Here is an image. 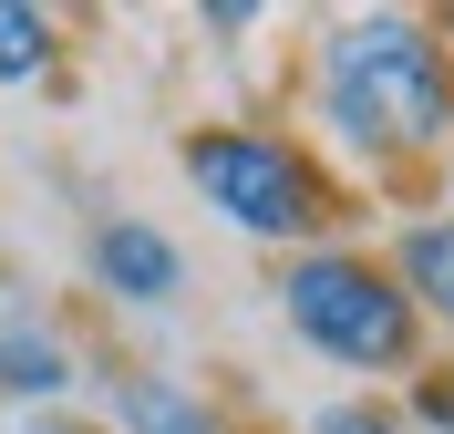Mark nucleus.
Wrapping results in <instances>:
<instances>
[{
	"label": "nucleus",
	"instance_id": "20e7f679",
	"mask_svg": "<svg viewBox=\"0 0 454 434\" xmlns=\"http://www.w3.org/2000/svg\"><path fill=\"white\" fill-rule=\"evenodd\" d=\"M83 259H93V280H104V300H124V311H166L176 289H186V249H176L155 217H104Z\"/></svg>",
	"mask_w": 454,
	"mask_h": 434
},
{
	"label": "nucleus",
	"instance_id": "39448f33",
	"mask_svg": "<svg viewBox=\"0 0 454 434\" xmlns=\"http://www.w3.org/2000/svg\"><path fill=\"white\" fill-rule=\"evenodd\" d=\"M0 393L11 404H62L73 393V342H62L52 320H0Z\"/></svg>",
	"mask_w": 454,
	"mask_h": 434
},
{
	"label": "nucleus",
	"instance_id": "1a4fd4ad",
	"mask_svg": "<svg viewBox=\"0 0 454 434\" xmlns=\"http://www.w3.org/2000/svg\"><path fill=\"white\" fill-rule=\"evenodd\" d=\"M413 424L454 434V362H424V373H413Z\"/></svg>",
	"mask_w": 454,
	"mask_h": 434
},
{
	"label": "nucleus",
	"instance_id": "9d476101",
	"mask_svg": "<svg viewBox=\"0 0 454 434\" xmlns=\"http://www.w3.org/2000/svg\"><path fill=\"white\" fill-rule=\"evenodd\" d=\"M310 434H403V414L393 404H320Z\"/></svg>",
	"mask_w": 454,
	"mask_h": 434
},
{
	"label": "nucleus",
	"instance_id": "f257e3e1",
	"mask_svg": "<svg viewBox=\"0 0 454 434\" xmlns=\"http://www.w3.org/2000/svg\"><path fill=\"white\" fill-rule=\"evenodd\" d=\"M320 114L351 155H424L454 135V52L413 11H362L320 42Z\"/></svg>",
	"mask_w": 454,
	"mask_h": 434
},
{
	"label": "nucleus",
	"instance_id": "7ed1b4c3",
	"mask_svg": "<svg viewBox=\"0 0 454 434\" xmlns=\"http://www.w3.org/2000/svg\"><path fill=\"white\" fill-rule=\"evenodd\" d=\"M279 320L340 373H424V311L372 249H300L279 269Z\"/></svg>",
	"mask_w": 454,
	"mask_h": 434
},
{
	"label": "nucleus",
	"instance_id": "423d86ee",
	"mask_svg": "<svg viewBox=\"0 0 454 434\" xmlns=\"http://www.w3.org/2000/svg\"><path fill=\"white\" fill-rule=\"evenodd\" d=\"M114 434H217V414L176 373H114Z\"/></svg>",
	"mask_w": 454,
	"mask_h": 434
},
{
	"label": "nucleus",
	"instance_id": "6e6552de",
	"mask_svg": "<svg viewBox=\"0 0 454 434\" xmlns=\"http://www.w3.org/2000/svg\"><path fill=\"white\" fill-rule=\"evenodd\" d=\"M62 52V31L52 11H31V0H0V83H42Z\"/></svg>",
	"mask_w": 454,
	"mask_h": 434
},
{
	"label": "nucleus",
	"instance_id": "f8f14e48",
	"mask_svg": "<svg viewBox=\"0 0 454 434\" xmlns=\"http://www.w3.org/2000/svg\"><path fill=\"white\" fill-rule=\"evenodd\" d=\"M0 280H11V269H0Z\"/></svg>",
	"mask_w": 454,
	"mask_h": 434
},
{
	"label": "nucleus",
	"instance_id": "0eeeda50",
	"mask_svg": "<svg viewBox=\"0 0 454 434\" xmlns=\"http://www.w3.org/2000/svg\"><path fill=\"white\" fill-rule=\"evenodd\" d=\"M393 280L413 289L424 320H454V217H413L393 238Z\"/></svg>",
	"mask_w": 454,
	"mask_h": 434
},
{
	"label": "nucleus",
	"instance_id": "f03ea898",
	"mask_svg": "<svg viewBox=\"0 0 454 434\" xmlns=\"http://www.w3.org/2000/svg\"><path fill=\"white\" fill-rule=\"evenodd\" d=\"M176 166H186V186H197L238 238H258V249H310L340 217V186L320 176L310 145L279 135V124H197V135L176 145Z\"/></svg>",
	"mask_w": 454,
	"mask_h": 434
},
{
	"label": "nucleus",
	"instance_id": "9b49d317",
	"mask_svg": "<svg viewBox=\"0 0 454 434\" xmlns=\"http://www.w3.org/2000/svg\"><path fill=\"white\" fill-rule=\"evenodd\" d=\"M21 434H93V424H73V414H31Z\"/></svg>",
	"mask_w": 454,
	"mask_h": 434
}]
</instances>
